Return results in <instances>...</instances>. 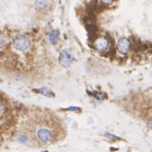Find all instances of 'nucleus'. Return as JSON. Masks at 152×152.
I'll return each instance as SVG.
<instances>
[{
  "mask_svg": "<svg viewBox=\"0 0 152 152\" xmlns=\"http://www.w3.org/2000/svg\"><path fill=\"white\" fill-rule=\"evenodd\" d=\"M36 137H37L38 141L41 142L42 144H50V143L53 142L54 135H53V132H52V130H51L50 128L40 126L37 128Z\"/></svg>",
  "mask_w": 152,
  "mask_h": 152,
  "instance_id": "nucleus-1",
  "label": "nucleus"
},
{
  "mask_svg": "<svg viewBox=\"0 0 152 152\" xmlns=\"http://www.w3.org/2000/svg\"><path fill=\"white\" fill-rule=\"evenodd\" d=\"M31 47V39L27 35H20L13 40V48L19 52H25Z\"/></svg>",
  "mask_w": 152,
  "mask_h": 152,
  "instance_id": "nucleus-2",
  "label": "nucleus"
},
{
  "mask_svg": "<svg viewBox=\"0 0 152 152\" xmlns=\"http://www.w3.org/2000/svg\"><path fill=\"white\" fill-rule=\"evenodd\" d=\"M73 55L70 49H66V50L61 51L60 55H59V63L63 68H69L73 62Z\"/></svg>",
  "mask_w": 152,
  "mask_h": 152,
  "instance_id": "nucleus-3",
  "label": "nucleus"
},
{
  "mask_svg": "<svg viewBox=\"0 0 152 152\" xmlns=\"http://www.w3.org/2000/svg\"><path fill=\"white\" fill-rule=\"evenodd\" d=\"M94 48L98 52H105L109 48V39L106 36H99L94 41Z\"/></svg>",
  "mask_w": 152,
  "mask_h": 152,
  "instance_id": "nucleus-4",
  "label": "nucleus"
},
{
  "mask_svg": "<svg viewBox=\"0 0 152 152\" xmlns=\"http://www.w3.org/2000/svg\"><path fill=\"white\" fill-rule=\"evenodd\" d=\"M130 48H131V42H130L128 38L123 37L117 42V51L120 54H123V55H126L130 51Z\"/></svg>",
  "mask_w": 152,
  "mask_h": 152,
  "instance_id": "nucleus-5",
  "label": "nucleus"
},
{
  "mask_svg": "<svg viewBox=\"0 0 152 152\" xmlns=\"http://www.w3.org/2000/svg\"><path fill=\"white\" fill-rule=\"evenodd\" d=\"M49 40H50V42L52 43L53 46H55L59 40V31L58 30L52 31V32L49 34Z\"/></svg>",
  "mask_w": 152,
  "mask_h": 152,
  "instance_id": "nucleus-6",
  "label": "nucleus"
},
{
  "mask_svg": "<svg viewBox=\"0 0 152 152\" xmlns=\"http://www.w3.org/2000/svg\"><path fill=\"white\" fill-rule=\"evenodd\" d=\"M49 6L48 0H35V8L39 11L46 10Z\"/></svg>",
  "mask_w": 152,
  "mask_h": 152,
  "instance_id": "nucleus-7",
  "label": "nucleus"
},
{
  "mask_svg": "<svg viewBox=\"0 0 152 152\" xmlns=\"http://www.w3.org/2000/svg\"><path fill=\"white\" fill-rule=\"evenodd\" d=\"M34 91L39 92L40 94H42V95H44V96H47V97H53L54 96V93L52 92V90H51L50 88H48V87H42L41 89L34 90Z\"/></svg>",
  "mask_w": 152,
  "mask_h": 152,
  "instance_id": "nucleus-8",
  "label": "nucleus"
},
{
  "mask_svg": "<svg viewBox=\"0 0 152 152\" xmlns=\"http://www.w3.org/2000/svg\"><path fill=\"white\" fill-rule=\"evenodd\" d=\"M9 43H10V41H9L8 38L4 35H0V50H3V49L6 48L9 46Z\"/></svg>",
  "mask_w": 152,
  "mask_h": 152,
  "instance_id": "nucleus-9",
  "label": "nucleus"
},
{
  "mask_svg": "<svg viewBox=\"0 0 152 152\" xmlns=\"http://www.w3.org/2000/svg\"><path fill=\"white\" fill-rule=\"evenodd\" d=\"M106 136L108 137V138L111 139V141H117V139H118V137H117V136H115V135L111 134V133H108V132L106 133Z\"/></svg>",
  "mask_w": 152,
  "mask_h": 152,
  "instance_id": "nucleus-10",
  "label": "nucleus"
},
{
  "mask_svg": "<svg viewBox=\"0 0 152 152\" xmlns=\"http://www.w3.org/2000/svg\"><path fill=\"white\" fill-rule=\"evenodd\" d=\"M100 2H103L104 4H111L113 2V0H99Z\"/></svg>",
  "mask_w": 152,
  "mask_h": 152,
  "instance_id": "nucleus-11",
  "label": "nucleus"
},
{
  "mask_svg": "<svg viewBox=\"0 0 152 152\" xmlns=\"http://www.w3.org/2000/svg\"><path fill=\"white\" fill-rule=\"evenodd\" d=\"M3 113H4V107L0 104V115H2Z\"/></svg>",
  "mask_w": 152,
  "mask_h": 152,
  "instance_id": "nucleus-12",
  "label": "nucleus"
},
{
  "mask_svg": "<svg viewBox=\"0 0 152 152\" xmlns=\"http://www.w3.org/2000/svg\"><path fill=\"white\" fill-rule=\"evenodd\" d=\"M148 127H149L150 129H152V119H151V120H150L149 123H148Z\"/></svg>",
  "mask_w": 152,
  "mask_h": 152,
  "instance_id": "nucleus-13",
  "label": "nucleus"
},
{
  "mask_svg": "<svg viewBox=\"0 0 152 152\" xmlns=\"http://www.w3.org/2000/svg\"><path fill=\"white\" fill-rule=\"evenodd\" d=\"M0 81H1V77H0Z\"/></svg>",
  "mask_w": 152,
  "mask_h": 152,
  "instance_id": "nucleus-14",
  "label": "nucleus"
}]
</instances>
